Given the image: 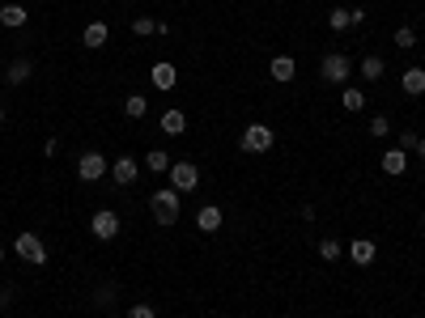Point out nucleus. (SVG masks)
<instances>
[{"label":"nucleus","mask_w":425,"mask_h":318,"mask_svg":"<svg viewBox=\"0 0 425 318\" xmlns=\"http://www.w3.org/2000/svg\"><path fill=\"white\" fill-rule=\"evenodd\" d=\"M145 111H149V98L145 93H128L124 98V115L128 119H145Z\"/></svg>","instance_id":"obj_18"},{"label":"nucleus","mask_w":425,"mask_h":318,"mask_svg":"<svg viewBox=\"0 0 425 318\" xmlns=\"http://www.w3.org/2000/svg\"><path fill=\"white\" fill-rule=\"evenodd\" d=\"M106 38H111V26H106V22H89V26H85V34H81V43H85L89 51L106 47Z\"/></svg>","instance_id":"obj_13"},{"label":"nucleus","mask_w":425,"mask_h":318,"mask_svg":"<svg viewBox=\"0 0 425 318\" xmlns=\"http://www.w3.org/2000/svg\"><path fill=\"white\" fill-rule=\"evenodd\" d=\"M196 183H200V170H196L192 162H175V166H171V187H175L179 195L196 191Z\"/></svg>","instance_id":"obj_7"},{"label":"nucleus","mask_w":425,"mask_h":318,"mask_svg":"<svg viewBox=\"0 0 425 318\" xmlns=\"http://www.w3.org/2000/svg\"><path fill=\"white\" fill-rule=\"evenodd\" d=\"M400 149L412 153V149H417V132H400Z\"/></svg>","instance_id":"obj_29"},{"label":"nucleus","mask_w":425,"mask_h":318,"mask_svg":"<svg viewBox=\"0 0 425 318\" xmlns=\"http://www.w3.org/2000/svg\"><path fill=\"white\" fill-rule=\"evenodd\" d=\"M328 26H332L336 34H345V30H349L353 22H349V13H345V9H332V13H328Z\"/></svg>","instance_id":"obj_24"},{"label":"nucleus","mask_w":425,"mask_h":318,"mask_svg":"<svg viewBox=\"0 0 425 318\" xmlns=\"http://www.w3.org/2000/svg\"><path fill=\"white\" fill-rule=\"evenodd\" d=\"M171 153H162V149H149L145 153V170H153V174H171Z\"/></svg>","instance_id":"obj_14"},{"label":"nucleus","mask_w":425,"mask_h":318,"mask_svg":"<svg viewBox=\"0 0 425 318\" xmlns=\"http://www.w3.org/2000/svg\"><path fill=\"white\" fill-rule=\"evenodd\" d=\"M111 179L120 183V187H132L136 179H141V162H136V157H115V162H111Z\"/></svg>","instance_id":"obj_8"},{"label":"nucleus","mask_w":425,"mask_h":318,"mask_svg":"<svg viewBox=\"0 0 425 318\" xmlns=\"http://www.w3.org/2000/svg\"><path fill=\"white\" fill-rule=\"evenodd\" d=\"M238 144H243V153H268L277 144V132L268 123H247L243 136H238Z\"/></svg>","instance_id":"obj_2"},{"label":"nucleus","mask_w":425,"mask_h":318,"mask_svg":"<svg viewBox=\"0 0 425 318\" xmlns=\"http://www.w3.org/2000/svg\"><path fill=\"white\" fill-rule=\"evenodd\" d=\"M366 128H370V136H379V140H383V136H391V123H387L383 115H375V119H370Z\"/></svg>","instance_id":"obj_27"},{"label":"nucleus","mask_w":425,"mask_h":318,"mask_svg":"<svg viewBox=\"0 0 425 318\" xmlns=\"http://www.w3.org/2000/svg\"><path fill=\"white\" fill-rule=\"evenodd\" d=\"M132 34L149 38V34H157V22H153V17H136V22H132Z\"/></svg>","instance_id":"obj_25"},{"label":"nucleus","mask_w":425,"mask_h":318,"mask_svg":"<svg viewBox=\"0 0 425 318\" xmlns=\"http://www.w3.org/2000/svg\"><path fill=\"white\" fill-rule=\"evenodd\" d=\"M30 73H34V64H30V60H13V64L5 68V81H9V85H26V81H30Z\"/></svg>","instance_id":"obj_16"},{"label":"nucleus","mask_w":425,"mask_h":318,"mask_svg":"<svg viewBox=\"0 0 425 318\" xmlns=\"http://www.w3.org/2000/svg\"><path fill=\"white\" fill-rule=\"evenodd\" d=\"M106 170H111V162H106V157H102L98 149H89V153H81V157H77V179H81V183H98Z\"/></svg>","instance_id":"obj_4"},{"label":"nucleus","mask_w":425,"mask_h":318,"mask_svg":"<svg viewBox=\"0 0 425 318\" xmlns=\"http://www.w3.org/2000/svg\"><path fill=\"white\" fill-rule=\"evenodd\" d=\"M340 106H345V111L353 115V111H361V106H366V93H361V89H353V85H345V93H340Z\"/></svg>","instance_id":"obj_21"},{"label":"nucleus","mask_w":425,"mask_h":318,"mask_svg":"<svg viewBox=\"0 0 425 318\" xmlns=\"http://www.w3.org/2000/svg\"><path fill=\"white\" fill-rule=\"evenodd\" d=\"M0 263H5V246H0Z\"/></svg>","instance_id":"obj_32"},{"label":"nucleus","mask_w":425,"mask_h":318,"mask_svg":"<svg viewBox=\"0 0 425 318\" xmlns=\"http://www.w3.org/2000/svg\"><path fill=\"white\" fill-rule=\"evenodd\" d=\"M268 73H273V81H294L298 77V60L294 56H277V60H268Z\"/></svg>","instance_id":"obj_12"},{"label":"nucleus","mask_w":425,"mask_h":318,"mask_svg":"<svg viewBox=\"0 0 425 318\" xmlns=\"http://www.w3.org/2000/svg\"><path fill=\"white\" fill-rule=\"evenodd\" d=\"M408 170V153L404 149H387L383 153V174H404Z\"/></svg>","instance_id":"obj_15"},{"label":"nucleus","mask_w":425,"mask_h":318,"mask_svg":"<svg viewBox=\"0 0 425 318\" xmlns=\"http://www.w3.org/2000/svg\"><path fill=\"white\" fill-rule=\"evenodd\" d=\"M361 77L366 81H383V56H366L361 60Z\"/></svg>","instance_id":"obj_22"},{"label":"nucleus","mask_w":425,"mask_h":318,"mask_svg":"<svg viewBox=\"0 0 425 318\" xmlns=\"http://www.w3.org/2000/svg\"><path fill=\"white\" fill-rule=\"evenodd\" d=\"M404 93H412V98L425 93V68H408L404 73Z\"/></svg>","instance_id":"obj_20"},{"label":"nucleus","mask_w":425,"mask_h":318,"mask_svg":"<svg viewBox=\"0 0 425 318\" xmlns=\"http://www.w3.org/2000/svg\"><path fill=\"white\" fill-rule=\"evenodd\" d=\"M396 47H404V51L417 47V30H412V26H400V30H396Z\"/></svg>","instance_id":"obj_26"},{"label":"nucleus","mask_w":425,"mask_h":318,"mask_svg":"<svg viewBox=\"0 0 425 318\" xmlns=\"http://www.w3.org/2000/svg\"><path fill=\"white\" fill-rule=\"evenodd\" d=\"M179 208H183V195L175 187H162V191H149V212H153V221L157 225H175L179 221Z\"/></svg>","instance_id":"obj_1"},{"label":"nucleus","mask_w":425,"mask_h":318,"mask_svg":"<svg viewBox=\"0 0 425 318\" xmlns=\"http://www.w3.org/2000/svg\"><path fill=\"white\" fill-rule=\"evenodd\" d=\"M196 229L217 234V229H222V208H217V204H204V208L196 212Z\"/></svg>","instance_id":"obj_11"},{"label":"nucleus","mask_w":425,"mask_h":318,"mask_svg":"<svg viewBox=\"0 0 425 318\" xmlns=\"http://www.w3.org/2000/svg\"><path fill=\"white\" fill-rule=\"evenodd\" d=\"M89 234L98 238V242H111V238H120V217L111 208H98L94 217H89Z\"/></svg>","instance_id":"obj_6"},{"label":"nucleus","mask_w":425,"mask_h":318,"mask_svg":"<svg viewBox=\"0 0 425 318\" xmlns=\"http://www.w3.org/2000/svg\"><path fill=\"white\" fill-rule=\"evenodd\" d=\"M417 157H421V166H425V140H417V149H412Z\"/></svg>","instance_id":"obj_30"},{"label":"nucleus","mask_w":425,"mask_h":318,"mask_svg":"<svg viewBox=\"0 0 425 318\" xmlns=\"http://www.w3.org/2000/svg\"><path fill=\"white\" fill-rule=\"evenodd\" d=\"M319 73H324V81H328V85H345V81H349V73H353V60L345 56V51H328L324 64H319Z\"/></svg>","instance_id":"obj_3"},{"label":"nucleus","mask_w":425,"mask_h":318,"mask_svg":"<svg viewBox=\"0 0 425 318\" xmlns=\"http://www.w3.org/2000/svg\"><path fill=\"white\" fill-rule=\"evenodd\" d=\"M162 132H166V136H183V132H187V115H183V111H166V115H162Z\"/></svg>","instance_id":"obj_19"},{"label":"nucleus","mask_w":425,"mask_h":318,"mask_svg":"<svg viewBox=\"0 0 425 318\" xmlns=\"http://www.w3.org/2000/svg\"><path fill=\"white\" fill-rule=\"evenodd\" d=\"M349 259L357 263V268H370V263H375V242H370V238H353L349 242Z\"/></svg>","instance_id":"obj_10"},{"label":"nucleus","mask_w":425,"mask_h":318,"mask_svg":"<svg viewBox=\"0 0 425 318\" xmlns=\"http://www.w3.org/2000/svg\"><path fill=\"white\" fill-rule=\"evenodd\" d=\"M128 318H157V310H153L149 301H136V305L128 310Z\"/></svg>","instance_id":"obj_28"},{"label":"nucleus","mask_w":425,"mask_h":318,"mask_svg":"<svg viewBox=\"0 0 425 318\" xmlns=\"http://www.w3.org/2000/svg\"><path fill=\"white\" fill-rule=\"evenodd\" d=\"M345 255V246L336 242V238H324V242H319V259H324V263H336Z\"/></svg>","instance_id":"obj_23"},{"label":"nucleus","mask_w":425,"mask_h":318,"mask_svg":"<svg viewBox=\"0 0 425 318\" xmlns=\"http://www.w3.org/2000/svg\"><path fill=\"white\" fill-rule=\"evenodd\" d=\"M26 22H30V13H26L22 5H5V9H0V26L17 30V26H26Z\"/></svg>","instance_id":"obj_17"},{"label":"nucleus","mask_w":425,"mask_h":318,"mask_svg":"<svg viewBox=\"0 0 425 318\" xmlns=\"http://www.w3.org/2000/svg\"><path fill=\"white\" fill-rule=\"evenodd\" d=\"M149 81H153V89H162V93H166V89H175V85H179V68H175L171 60H157V64H153V73H149Z\"/></svg>","instance_id":"obj_9"},{"label":"nucleus","mask_w":425,"mask_h":318,"mask_svg":"<svg viewBox=\"0 0 425 318\" xmlns=\"http://www.w3.org/2000/svg\"><path fill=\"white\" fill-rule=\"evenodd\" d=\"M13 250H17L26 263H34V268H43V263H47V246H43V238H38V234H30V229L13 238Z\"/></svg>","instance_id":"obj_5"},{"label":"nucleus","mask_w":425,"mask_h":318,"mask_svg":"<svg viewBox=\"0 0 425 318\" xmlns=\"http://www.w3.org/2000/svg\"><path fill=\"white\" fill-rule=\"evenodd\" d=\"M0 123H5V106H0Z\"/></svg>","instance_id":"obj_31"}]
</instances>
